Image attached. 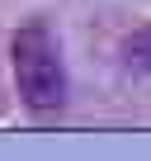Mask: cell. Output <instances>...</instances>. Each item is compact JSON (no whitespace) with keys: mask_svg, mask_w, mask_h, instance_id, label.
<instances>
[{"mask_svg":"<svg viewBox=\"0 0 151 161\" xmlns=\"http://www.w3.org/2000/svg\"><path fill=\"white\" fill-rule=\"evenodd\" d=\"M10 66H14V86L19 100L33 114H52L66 104V66H61V47L43 24H24L10 38Z\"/></svg>","mask_w":151,"mask_h":161,"instance_id":"obj_1","label":"cell"},{"mask_svg":"<svg viewBox=\"0 0 151 161\" xmlns=\"http://www.w3.org/2000/svg\"><path fill=\"white\" fill-rule=\"evenodd\" d=\"M123 62L132 71H146L151 76V24H142V29H132L123 38Z\"/></svg>","mask_w":151,"mask_h":161,"instance_id":"obj_2","label":"cell"}]
</instances>
